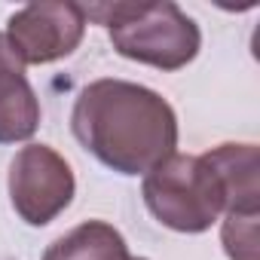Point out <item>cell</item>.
<instances>
[{
    "mask_svg": "<svg viewBox=\"0 0 260 260\" xmlns=\"http://www.w3.org/2000/svg\"><path fill=\"white\" fill-rule=\"evenodd\" d=\"M128 260H147V257H128Z\"/></svg>",
    "mask_w": 260,
    "mask_h": 260,
    "instance_id": "10",
    "label": "cell"
},
{
    "mask_svg": "<svg viewBox=\"0 0 260 260\" xmlns=\"http://www.w3.org/2000/svg\"><path fill=\"white\" fill-rule=\"evenodd\" d=\"M220 242L230 260H257V214H226Z\"/></svg>",
    "mask_w": 260,
    "mask_h": 260,
    "instance_id": "9",
    "label": "cell"
},
{
    "mask_svg": "<svg viewBox=\"0 0 260 260\" xmlns=\"http://www.w3.org/2000/svg\"><path fill=\"white\" fill-rule=\"evenodd\" d=\"M83 34H86L83 7L64 4V0L28 4L16 10L7 22V40L25 68L68 58L83 43Z\"/></svg>",
    "mask_w": 260,
    "mask_h": 260,
    "instance_id": "5",
    "label": "cell"
},
{
    "mask_svg": "<svg viewBox=\"0 0 260 260\" xmlns=\"http://www.w3.org/2000/svg\"><path fill=\"white\" fill-rule=\"evenodd\" d=\"M144 205L175 233H205L223 214V193L202 156L172 153L144 175Z\"/></svg>",
    "mask_w": 260,
    "mask_h": 260,
    "instance_id": "3",
    "label": "cell"
},
{
    "mask_svg": "<svg viewBox=\"0 0 260 260\" xmlns=\"http://www.w3.org/2000/svg\"><path fill=\"white\" fill-rule=\"evenodd\" d=\"M74 138L101 166L119 175H147L178 147L172 104L132 80H95L80 89L71 110Z\"/></svg>",
    "mask_w": 260,
    "mask_h": 260,
    "instance_id": "1",
    "label": "cell"
},
{
    "mask_svg": "<svg viewBox=\"0 0 260 260\" xmlns=\"http://www.w3.org/2000/svg\"><path fill=\"white\" fill-rule=\"evenodd\" d=\"M40 125V101L25 77V64L13 52L7 34H0V144L34 138Z\"/></svg>",
    "mask_w": 260,
    "mask_h": 260,
    "instance_id": "6",
    "label": "cell"
},
{
    "mask_svg": "<svg viewBox=\"0 0 260 260\" xmlns=\"http://www.w3.org/2000/svg\"><path fill=\"white\" fill-rule=\"evenodd\" d=\"M86 22L107 28L113 49L138 64L159 71L187 68L202 46L199 25L172 0L162 4H92L83 7Z\"/></svg>",
    "mask_w": 260,
    "mask_h": 260,
    "instance_id": "2",
    "label": "cell"
},
{
    "mask_svg": "<svg viewBox=\"0 0 260 260\" xmlns=\"http://www.w3.org/2000/svg\"><path fill=\"white\" fill-rule=\"evenodd\" d=\"M43 260H128V245L116 226L104 220H86L55 239Z\"/></svg>",
    "mask_w": 260,
    "mask_h": 260,
    "instance_id": "8",
    "label": "cell"
},
{
    "mask_svg": "<svg viewBox=\"0 0 260 260\" xmlns=\"http://www.w3.org/2000/svg\"><path fill=\"white\" fill-rule=\"evenodd\" d=\"M223 193V214H257L260 181H257V147L254 144H220L202 153Z\"/></svg>",
    "mask_w": 260,
    "mask_h": 260,
    "instance_id": "7",
    "label": "cell"
},
{
    "mask_svg": "<svg viewBox=\"0 0 260 260\" xmlns=\"http://www.w3.org/2000/svg\"><path fill=\"white\" fill-rule=\"evenodd\" d=\"M77 181L68 159L49 144H28L10 162V202L31 226L52 223L74 199Z\"/></svg>",
    "mask_w": 260,
    "mask_h": 260,
    "instance_id": "4",
    "label": "cell"
}]
</instances>
